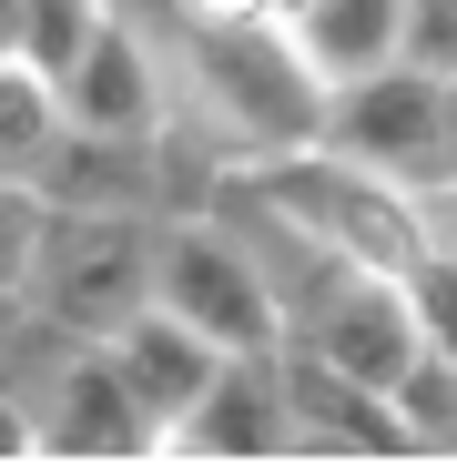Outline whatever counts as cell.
<instances>
[{"label": "cell", "instance_id": "obj_1", "mask_svg": "<svg viewBox=\"0 0 457 467\" xmlns=\"http://www.w3.org/2000/svg\"><path fill=\"white\" fill-rule=\"evenodd\" d=\"M163 112L193 122L223 163H254V152H295L326 132V82L316 61L295 51L285 21H173L163 31Z\"/></svg>", "mask_w": 457, "mask_h": 467}, {"label": "cell", "instance_id": "obj_2", "mask_svg": "<svg viewBox=\"0 0 457 467\" xmlns=\"http://www.w3.org/2000/svg\"><path fill=\"white\" fill-rule=\"evenodd\" d=\"M265 203H285L305 234H316L326 254L346 265H376V275H417L437 254V223H427V193L387 183V173H366L346 163V152L326 142H295V152H254V163H234Z\"/></svg>", "mask_w": 457, "mask_h": 467}, {"label": "cell", "instance_id": "obj_3", "mask_svg": "<svg viewBox=\"0 0 457 467\" xmlns=\"http://www.w3.org/2000/svg\"><path fill=\"white\" fill-rule=\"evenodd\" d=\"M152 223H163V213H82V203H51L21 295L41 305L51 326H71V336L132 326L142 305H152Z\"/></svg>", "mask_w": 457, "mask_h": 467}, {"label": "cell", "instance_id": "obj_4", "mask_svg": "<svg viewBox=\"0 0 457 467\" xmlns=\"http://www.w3.org/2000/svg\"><path fill=\"white\" fill-rule=\"evenodd\" d=\"M152 305H173V316H183L193 336H213L223 356H275V346H285L275 285L254 275L244 234L223 223L213 203L152 223Z\"/></svg>", "mask_w": 457, "mask_h": 467}, {"label": "cell", "instance_id": "obj_5", "mask_svg": "<svg viewBox=\"0 0 457 467\" xmlns=\"http://www.w3.org/2000/svg\"><path fill=\"white\" fill-rule=\"evenodd\" d=\"M326 152H346V163L387 173L407 193H437L447 183V92L427 82V71L387 61V71H356V82L326 92Z\"/></svg>", "mask_w": 457, "mask_h": 467}, {"label": "cell", "instance_id": "obj_6", "mask_svg": "<svg viewBox=\"0 0 457 467\" xmlns=\"http://www.w3.org/2000/svg\"><path fill=\"white\" fill-rule=\"evenodd\" d=\"M31 437H41V457H82V467L163 457V417L132 397V376L112 366L102 336H82V346L51 366V386L31 397Z\"/></svg>", "mask_w": 457, "mask_h": 467}, {"label": "cell", "instance_id": "obj_7", "mask_svg": "<svg viewBox=\"0 0 457 467\" xmlns=\"http://www.w3.org/2000/svg\"><path fill=\"white\" fill-rule=\"evenodd\" d=\"M285 346H305V356H326V366H346V376H366V386H397L407 376V356L427 346L417 336V305H407V275H376V265H336L316 295L285 316Z\"/></svg>", "mask_w": 457, "mask_h": 467}, {"label": "cell", "instance_id": "obj_8", "mask_svg": "<svg viewBox=\"0 0 457 467\" xmlns=\"http://www.w3.org/2000/svg\"><path fill=\"white\" fill-rule=\"evenodd\" d=\"M275 376H285V457H427L387 386H366L305 346H275Z\"/></svg>", "mask_w": 457, "mask_h": 467}, {"label": "cell", "instance_id": "obj_9", "mask_svg": "<svg viewBox=\"0 0 457 467\" xmlns=\"http://www.w3.org/2000/svg\"><path fill=\"white\" fill-rule=\"evenodd\" d=\"M61 112H71V132H163V51L132 11L102 0L82 61L61 71Z\"/></svg>", "mask_w": 457, "mask_h": 467}, {"label": "cell", "instance_id": "obj_10", "mask_svg": "<svg viewBox=\"0 0 457 467\" xmlns=\"http://www.w3.org/2000/svg\"><path fill=\"white\" fill-rule=\"evenodd\" d=\"M163 457H203V467L285 457V376H275V356H223L213 386L163 427Z\"/></svg>", "mask_w": 457, "mask_h": 467}, {"label": "cell", "instance_id": "obj_11", "mask_svg": "<svg viewBox=\"0 0 457 467\" xmlns=\"http://www.w3.org/2000/svg\"><path fill=\"white\" fill-rule=\"evenodd\" d=\"M31 183L41 203H82V213H163V152L152 132H61Z\"/></svg>", "mask_w": 457, "mask_h": 467}, {"label": "cell", "instance_id": "obj_12", "mask_svg": "<svg viewBox=\"0 0 457 467\" xmlns=\"http://www.w3.org/2000/svg\"><path fill=\"white\" fill-rule=\"evenodd\" d=\"M102 346H112V366L132 376V397L163 417V427L203 397V386H213V366H223V346H213V336H193L173 305H142V316H132V326H112Z\"/></svg>", "mask_w": 457, "mask_h": 467}, {"label": "cell", "instance_id": "obj_13", "mask_svg": "<svg viewBox=\"0 0 457 467\" xmlns=\"http://www.w3.org/2000/svg\"><path fill=\"white\" fill-rule=\"evenodd\" d=\"M397 21H407V0H295L285 31L295 51L316 61V82H356V71H387L397 61Z\"/></svg>", "mask_w": 457, "mask_h": 467}, {"label": "cell", "instance_id": "obj_14", "mask_svg": "<svg viewBox=\"0 0 457 467\" xmlns=\"http://www.w3.org/2000/svg\"><path fill=\"white\" fill-rule=\"evenodd\" d=\"M61 132H71L61 82H51V71H31L21 51H0V173L31 183V173L51 163V142H61Z\"/></svg>", "mask_w": 457, "mask_h": 467}, {"label": "cell", "instance_id": "obj_15", "mask_svg": "<svg viewBox=\"0 0 457 467\" xmlns=\"http://www.w3.org/2000/svg\"><path fill=\"white\" fill-rule=\"evenodd\" d=\"M92 21H102V0H21V61L31 71H61L82 61V41H92Z\"/></svg>", "mask_w": 457, "mask_h": 467}, {"label": "cell", "instance_id": "obj_16", "mask_svg": "<svg viewBox=\"0 0 457 467\" xmlns=\"http://www.w3.org/2000/svg\"><path fill=\"white\" fill-rule=\"evenodd\" d=\"M41 223H51L41 183H11V173H0V295H21V275H31V254H41Z\"/></svg>", "mask_w": 457, "mask_h": 467}, {"label": "cell", "instance_id": "obj_17", "mask_svg": "<svg viewBox=\"0 0 457 467\" xmlns=\"http://www.w3.org/2000/svg\"><path fill=\"white\" fill-rule=\"evenodd\" d=\"M407 305H417V336L457 366V244H437V254L407 275Z\"/></svg>", "mask_w": 457, "mask_h": 467}, {"label": "cell", "instance_id": "obj_18", "mask_svg": "<svg viewBox=\"0 0 457 467\" xmlns=\"http://www.w3.org/2000/svg\"><path fill=\"white\" fill-rule=\"evenodd\" d=\"M397 61L427 71V82H447V71H457V0H407V21H397Z\"/></svg>", "mask_w": 457, "mask_h": 467}, {"label": "cell", "instance_id": "obj_19", "mask_svg": "<svg viewBox=\"0 0 457 467\" xmlns=\"http://www.w3.org/2000/svg\"><path fill=\"white\" fill-rule=\"evenodd\" d=\"M173 21H285V0H173L163 31H173Z\"/></svg>", "mask_w": 457, "mask_h": 467}, {"label": "cell", "instance_id": "obj_20", "mask_svg": "<svg viewBox=\"0 0 457 467\" xmlns=\"http://www.w3.org/2000/svg\"><path fill=\"white\" fill-rule=\"evenodd\" d=\"M427 223H437V244H457V173L427 193Z\"/></svg>", "mask_w": 457, "mask_h": 467}, {"label": "cell", "instance_id": "obj_21", "mask_svg": "<svg viewBox=\"0 0 457 467\" xmlns=\"http://www.w3.org/2000/svg\"><path fill=\"white\" fill-rule=\"evenodd\" d=\"M437 92H447V173H457V71H447Z\"/></svg>", "mask_w": 457, "mask_h": 467}, {"label": "cell", "instance_id": "obj_22", "mask_svg": "<svg viewBox=\"0 0 457 467\" xmlns=\"http://www.w3.org/2000/svg\"><path fill=\"white\" fill-rule=\"evenodd\" d=\"M11 336H21V295H0V356H11Z\"/></svg>", "mask_w": 457, "mask_h": 467}, {"label": "cell", "instance_id": "obj_23", "mask_svg": "<svg viewBox=\"0 0 457 467\" xmlns=\"http://www.w3.org/2000/svg\"><path fill=\"white\" fill-rule=\"evenodd\" d=\"M285 11H295V0H285Z\"/></svg>", "mask_w": 457, "mask_h": 467}]
</instances>
